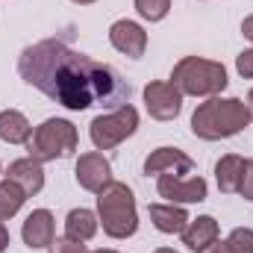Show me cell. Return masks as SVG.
Masks as SVG:
<instances>
[{
  "mask_svg": "<svg viewBox=\"0 0 253 253\" xmlns=\"http://www.w3.org/2000/svg\"><path fill=\"white\" fill-rule=\"evenodd\" d=\"M132 3H135V12H138L144 21H150V24L162 21V18L171 12V0H132Z\"/></svg>",
  "mask_w": 253,
  "mask_h": 253,
  "instance_id": "obj_20",
  "label": "cell"
},
{
  "mask_svg": "<svg viewBox=\"0 0 253 253\" xmlns=\"http://www.w3.org/2000/svg\"><path fill=\"white\" fill-rule=\"evenodd\" d=\"M18 74L24 77V83H30L44 97L71 112H85L94 106L118 109L129 103L132 94L129 83L115 68L56 39H44L24 47V53L18 56Z\"/></svg>",
  "mask_w": 253,
  "mask_h": 253,
  "instance_id": "obj_1",
  "label": "cell"
},
{
  "mask_svg": "<svg viewBox=\"0 0 253 253\" xmlns=\"http://www.w3.org/2000/svg\"><path fill=\"white\" fill-rule=\"evenodd\" d=\"M248 112H251V121H253V88L248 91Z\"/></svg>",
  "mask_w": 253,
  "mask_h": 253,
  "instance_id": "obj_28",
  "label": "cell"
},
{
  "mask_svg": "<svg viewBox=\"0 0 253 253\" xmlns=\"http://www.w3.org/2000/svg\"><path fill=\"white\" fill-rule=\"evenodd\" d=\"M194 171V162H191L189 153L177 150V147H156L147 159H144V174L147 177H162V174H191Z\"/></svg>",
  "mask_w": 253,
  "mask_h": 253,
  "instance_id": "obj_11",
  "label": "cell"
},
{
  "mask_svg": "<svg viewBox=\"0 0 253 253\" xmlns=\"http://www.w3.org/2000/svg\"><path fill=\"white\" fill-rule=\"evenodd\" d=\"M109 42L118 53H124L129 59H141L144 50H147V33L141 24L129 21V18H121L109 27Z\"/></svg>",
  "mask_w": 253,
  "mask_h": 253,
  "instance_id": "obj_10",
  "label": "cell"
},
{
  "mask_svg": "<svg viewBox=\"0 0 253 253\" xmlns=\"http://www.w3.org/2000/svg\"><path fill=\"white\" fill-rule=\"evenodd\" d=\"M171 83L183 91V97H218L227 88V68L215 59L183 56L171 71Z\"/></svg>",
  "mask_w": 253,
  "mask_h": 253,
  "instance_id": "obj_4",
  "label": "cell"
},
{
  "mask_svg": "<svg viewBox=\"0 0 253 253\" xmlns=\"http://www.w3.org/2000/svg\"><path fill=\"white\" fill-rule=\"evenodd\" d=\"M0 174H3V168H0Z\"/></svg>",
  "mask_w": 253,
  "mask_h": 253,
  "instance_id": "obj_32",
  "label": "cell"
},
{
  "mask_svg": "<svg viewBox=\"0 0 253 253\" xmlns=\"http://www.w3.org/2000/svg\"><path fill=\"white\" fill-rule=\"evenodd\" d=\"M50 253H88V248H85V242H77V239L62 236V239L50 242Z\"/></svg>",
  "mask_w": 253,
  "mask_h": 253,
  "instance_id": "obj_22",
  "label": "cell"
},
{
  "mask_svg": "<svg viewBox=\"0 0 253 253\" xmlns=\"http://www.w3.org/2000/svg\"><path fill=\"white\" fill-rule=\"evenodd\" d=\"M156 191L159 197H165L168 203L186 206V203H203L209 186L203 177H177V174H162L156 177Z\"/></svg>",
  "mask_w": 253,
  "mask_h": 253,
  "instance_id": "obj_8",
  "label": "cell"
},
{
  "mask_svg": "<svg viewBox=\"0 0 253 253\" xmlns=\"http://www.w3.org/2000/svg\"><path fill=\"white\" fill-rule=\"evenodd\" d=\"M21 239L30 251H42L50 248V242L56 239V221L50 209H33L21 227Z\"/></svg>",
  "mask_w": 253,
  "mask_h": 253,
  "instance_id": "obj_12",
  "label": "cell"
},
{
  "mask_svg": "<svg viewBox=\"0 0 253 253\" xmlns=\"http://www.w3.org/2000/svg\"><path fill=\"white\" fill-rule=\"evenodd\" d=\"M153 253H177L174 248H159V251H153Z\"/></svg>",
  "mask_w": 253,
  "mask_h": 253,
  "instance_id": "obj_31",
  "label": "cell"
},
{
  "mask_svg": "<svg viewBox=\"0 0 253 253\" xmlns=\"http://www.w3.org/2000/svg\"><path fill=\"white\" fill-rule=\"evenodd\" d=\"M97 221L109 239H129L138 230L135 194L126 183L112 180L97 191Z\"/></svg>",
  "mask_w": 253,
  "mask_h": 253,
  "instance_id": "obj_3",
  "label": "cell"
},
{
  "mask_svg": "<svg viewBox=\"0 0 253 253\" xmlns=\"http://www.w3.org/2000/svg\"><path fill=\"white\" fill-rule=\"evenodd\" d=\"M33 135V124L27 121L24 112L18 109H3L0 112V141L6 144H27Z\"/></svg>",
  "mask_w": 253,
  "mask_h": 253,
  "instance_id": "obj_17",
  "label": "cell"
},
{
  "mask_svg": "<svg viewBox=\"0 0 253 253\" xmlns=\"http://www.w3.org/2000/svg\"><path fill=\"white\" fill-rule=\"evenodd\" d=\"M24 200H27V194H24L21 186H15L12 180H3V183H0V221L15 218V215L21 212Z\"/></svg>",
  "mask_w": 253,
  "mask_h": 253,
  "instance_id": "obj_19",
  "label": "cell"
},
{
  "mask_svg": "<svg viewBox=\"0 0 253 253\" xmlns=\"http://www.w3.org/2000/svg\"><path fill=\"white\" fill-rule=\"evenodd\" d=\"M77 144H80V132L68 118H47L33 129L27 150L39 162H53V159L74 156Z\"/></svg>",
  "mask_w": 253,
  "mask_h": 253,
  "instance_id": "obj_5",
  "label": "cell"
},
{
  "mask_svg": "<svg viewBox=\"0 0 253 253\" xmlns=\"http://www.w3.org/2000/svg\"><path fill=\"white\" fill-rule=\"evenodd\" d=\"M6 180H12L15 186H21L27 197H36L39 191L44 189V168H42V162H39V159H33V156H24V159H15V162H9Z\"/></svg>",
  "mask_w": 253,
  "mask_h": 253,
  "instance_id": "obj_13",
  "label": "cell"
},
{
  "mask_svg": "<svg viewBox=\"0 0 253 253\" xmlns=\"http://www.w3.org/2000/svg\"><path fill=\"white\" fill-rule=\"evenodd\" d=\"M180 236H183V245H186L189 251L200 253V251H206L212 242H218V221H215L212 215L191 218Z\"/></svg>",
  "mask_w": 253,
  "mask_h": 253,
  "instance_id": "obj_15",
  "label": "cell"
},
{
  "mask_svg": "<svg viewBox=\"0 0 253 253\" xmlns=\"http://www.w3.org/2000/svg\"><path fill=\"white\" fill-rule=\"evenodd\" d=\"M9 248V230H6V224L0 221V253Z\"/></svg>",
  "mask_w": 253,
  "mask_h": 253,
  "instance_id": "obj_27",
  "label": "cell"
},
{
  "mask_svg": "<svg viewBox=\"0 0 253 253\" xmlns=\"http://www.w3.org/2000/svg\"><path fill=\"white\" fill-rule=\"evenodd\" d=\"M74 177H77L80 189L97 194L103 186H109V183H112V165H109V159H106L103 153L91 150V153H83V156L77 159Z\"/></svg>",
  "mask_w": 253,
  "mask_h": 253,
  "instance_id": "obj_9",
  "label": "cell"
},
{
  "mask_svg": "<svg viewBox=\"0 0 253 253\" xmlns=\"http://www.w3.org/2000/svg\"><path fill=\"white\" fill-rule=\"evenodd\" d=\"M135 129H138V112L135 106L124 103L118 109H109L106 115H97L88 124V138L97 150H112L129 135H135Z\"/></svg>",
  "mask_w": 253,
  "mask_h": 253,
  "instance_id": "obj_6",
  "label": "cell"
},
{
  "mask_svg": "<svg viewBox=\"0 0 253 253\" xmlns=\"http://www.w3.org/2000/svg\"><path fill=\"white\" fill-rule=\"evenodd\" d=\"M100 230V221H97V212L91 209H71L68 218H65V236L68 239H77V242H91Z\"/></svg>",
  "mask_w": 253,
  "mask_h": 253,
  "instance_id": "obj_16",
  "label": "cell"
},
{
  "mask_svg": "<svg viewBox=\"0 0 253 253\" xmlns=\"http://www.w3.org/2000/svg\"><path fill=\"white\" fill-rule=\"evenodd\" d=\"M144 106L156 121H174L183 112V91L171 80H153L144 85Z\"/></svg>",
  "mask_w": 253,
  "mask_h": 253,
  "instance_id": "obj_7",
  "label": "cell"
},
{
  "mask_svg": "<svg viewBox=\"0 0 253 253\" xmlns=\"http://www.w3.org/2000/svg\"><path fill=\"white\" fill-rule=\"evenodd\" d=\"M239 194L245 200L253 203V159H245V168H242V180H239Z\"/></svg>",
  "mask_w": 253,
  "mask_h": 253,
  "instance_id": "obj_23",
  "label": "cell"
},
{
  "mask_svg": "<svg viewBox=\"0 0 253 253\" xmlns=\"http://www.w3.org/2000/svg\"><path fill=\"white\" fill-rule=\"evenodd\" d=\"M224 242H227L230 253H253V230L251 227H236Z\"/></svg>",
  "mask_w": 253,
  "mask_h": 253,
  "instance_id": "obj_21",
  "label": "cell"
},
{
  "mask_svg": "<svg viewBox=\"0 0 253 253\" xmlns=\"http://www.w3.org/2000/svg\"><path fill=\"white\" fill-rule=\"evenodd\" d=\"M242 36H245L248 42H253V15H248V18L242 21Z\"/></svg>",
  "mask_w": 253,
  "mask_h": 253,
  "instance_id": "obj_25",
  "label": "cell"
},
{
  "mask_svg": "<svg viewBox=\"0 0 253 253\" xmlns=\"http://www.w3.org/2000/svg\"><path fill=\"white\" fill-rule=\"evenodd\" d=\"M200 253H230V248H227V242H221V239H218V242H212L206 251H200Z\"/></svg>",
  "mask_w": 253,
  "mask_h": 253,
  "instance_id": "obj_26",
  "label": "cell"
},
{
  "mask_svg": "<svg viewBox=\"0 0 253 253\" xmlns=\"http://www.w3.org/2000/svg\"><path fill=\"white\" fill-rule=\"evenodd\" d=\"M251 124L248 103L242 97H206L191 115V132L203 141H221L239 135Z\"/></svg>",
  "mask_w": 253,
  "mask_h": 253,
  "instance_id": "obj_2",
  "label": "cell"
},
{
  "mask_svg": "<svg viewBox=\"0 0 253 253\" xmlns=\"http://www.w3.org/2000/svg\"><path fill=\"white\" fill-rule=\"evenodd\" d=\"M236 71H239L245 80H253V47L242 50V53L236 56Z\"/></svg>",
  "mask_w": 253,
  "mask_h": 253,
  "instance_id": "obj_24",
  "label": "cell"
},
{
  "mask_svg": "<svg viewBox=\"0 0 253 253\" xmlns=\"http://www.w3.org/2000/svg\"><path fill=\"white\" fill-rule=\"evenodd\" d=\"M71 3H77V6H88V3H97V0H71Z\"/></svg>",
  "mask_w": 253,
  "mask_h": 253,
  "instance_id": "obj_29",
  "label": "cell"
},
{
  "mask_svg": "<svg viewBox=\"0 0 253 253\" xmlns=\"http://www.w3.org/2000/svg\"><path fill=\"white\" fill-rule=\"evenodd\" d=\"M242 168H245V159L239 153H227L218 159L215 165V180H218V189L224 194H239V180H242Z\"/></svg>",
  "mask_w": 253,
  "mask_h": 253,
  "instance_id": "obj_18",
  "label": "cell"
},
{
  "mask_svg": "<svg viewBox=\"0 0 253 253\" xmlns=\"http://www.w3.org/2000/svg\"><path fill=\"white\" fill-rule=\"evenodd\" d=\"M147 215H150L153 227L159 233H165V236H180L186 230V224L191 221L189 212L183 206H177V203H150Z\"/></svg>",
  "mask_w": 253,
  "mask_h": 253,
  "instance_id": "obj_14",
  "label": "cell"
},
{
  "mask_svg": "<svg viewBox=\"0 0 253 253\" xmlns=\"http://www.w3.org/2000/svg\"><path fill=\"white\" fill-rule=\"evenodd\" d=\"M88 253H118V251H112V248H100V251H88Z\"/></svg>",
  "mask_w": 253,
  "mask_h": 253,
  "instance_id": "obj_30",
  "label": "cell"
}]
</instances>
